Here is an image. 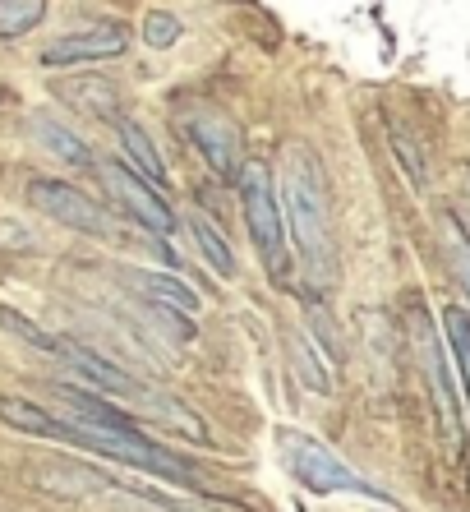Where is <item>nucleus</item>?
Instances as JSON below:
<instances>
[{
	"label": "nucleus",
	"instance_id": "4",
	"mask_svg": "<svg viewBox=\"0 0 470 512\" xmlns=\"http://www.w3.org/2000/svg\"><path fill=\"white\" fill-rule=\"evenodd\" d=\"M282 443H286L291 476L305 489H314V494H369V499H388L383 489L369 485L360 471H351L332 448H323V443L309 439V434H282Z\"/></svg>",
	"mask_w": 470,
	"mask_h": 512
},
{
	"label": "nucleus",
	"instance_id": "20",
	"mask_svg": "<svg viewBox=\"0 0 470 512\" xmlns=\"http://www.w3.org/2000/svg\"><path fill=\"white\" fill-rule=\"evenodd\" d=\"M180 33H185V24H180L176 14H166V10H153V14H143V42L153 51H166V47H176Z\"/></svg>",
	"mask_w": 470,
	"mask_h": 512
},
{
	"label": "nucleus",
	"instance_id": "14",
	"mask_svg": "<svg viewBox=\"0 0 470 512\" xmlns=\"http://www.w3.org/2000/svg\"><path fill=\"white\" fill-rule=\"evenodd\" d=\"M56 97L70 102V111H88V116H120V93L102 74H79V79H60Z\"/></svg>",
	"mask_w": 470,
	"mask_h": 512
},
{
	"label": "nucleus",
	"instance_id": "1",
	"mask_svg": "<svg viewBox=\"0 0 470 512\" xmlns=\"http://www.w3.org/2000/svg\"><path fill=\"white\" fill-rule=\"evenodd\" d=\"M0 420L10 429H19V434H33V439H56V443H70V448H83V453L116 457V462L139 466V471L162 476V480H171V485H199L194 466L180 462L171 448L153 443L143 429H88L65 416H51L42 406L24 402V397H0Z\"/></svg>",
	"mask_w": 470,
	"mask_h": 512
},
{
	"label": "nucleus",
	"instance_id": "25",
	"mask_svg": "<svg viewBox=\"0 0 470 512\" xmlns=\"http://www.w3.org/2000/svg\"><path fill=\"white\" fill-rule=\"evenodd\" d=\"M461 231H466V240H470V171H466V203H461V222H457Z\"/></svg>",
	"mask_w": 470,
	"mask_h": 512
},
{
	"label": "nucleus",
	"instance_id": "16",
	"mask_svg": "<svg viewBox=\"0 0 470 512\" xmlns=\"http://www.w3.org/2000/svg\"><path fill=\"white\" fill-rule=\"evenodd\" d=\"M116 134H120V148H125V157L134 162V171H139V176H148L153 185H162V180H166V162L157 157V148H153V139L143 134V125L116 116Z\"/></svg>",
	"mask_w": 470,
	"mask_h": 512
},
{
	"label": "nucleus",
	"instance_id": "9",
	"mask_svg": "<svg viewBox=\"0 0 470 512\" xmlns=\"http://www.w3.org/2000/svg\"><path fill=\"white\" fill-rule=\"evenodd\" d=\"M56 356H65L74 370L83 374V379L97 383V388H106L111 397H134V402H143V393H148L139 379H130V374L120 370L116 360L102 356V351H93V346L70 342V337H56Z\"/></svg>",
	"mask_w": 470,
	"mask_h": 512
},
{
	"label": "nucleus",
	"instance_id": "6",
	"mask_svg": "<svg viewBox=\"0 0 470 512\" xmlns=\"http://www.w3.org/2000/svg\"><path fill=\"white\" fill-rule=\"evenodd\" d=\"M28 203H33L42 217L60 222L70 231H83V236H111V213H106L97 199L79 190V185H65V180H33L28 185Z\"/></svg>",
	"mask_w": 470,
	"mask_h": 512
},
{
	"label": "nucleus",
	"instance_id": "15",
	"mask_svg": "<svg viewBox=\"0 0 470 512\" xmlns=\"http://www.w3.org/2000/svg\"><path fill=\"white\" fill-rule=\"evenodd\" d=\"M28 130H33V139L47 148L51 157H60V162H70V167H93V153H88V143L79 139V134L65 125V120L47 116V111H37L33 120H28Z\"/></svg>",
	"mask_w": 470,
	"mask_h": 512
},
{
	"label": "nucleus",
	"instance_id": "12",
	"mask_svg": "<svg viewBox=\"0 0 470 512\" xmlns=\"http://www.w3.org/2000/svg\"><path fill=\"white\" fill-rule=\"evenodd\" d=\"M120 282L130 286V291H139L143 300H153V305H171V310L180 314H194L199 310V291L189 282H180V277L171 273H148V268H120Z\"/></svg>",
	"mask_w": 470,
	"mask_h": 512
},
{
	"label": "nucleus",
	"instance_id": "3",
	"mask_svg": "<svg viewBox=\"0 0 470 512\" xmlns=\"http://www.w3.org/2000/svg\"><path fill=\"white\" fill-rule=\"evenodd\" d=\"M240 199H245V227H249L254 250H259L263 273H268L277 286H286L291 282V268H286L282 199H277V185H272L263 162H245V171H240Z\"/></svg>",
	"mask_w": 470,
	"mask_h": 512
},
{
	"label": "nucleus",
	"instance_id": "23",
	"mask_svg": "<svg viewBox=\"0 0 470 512\" xmlns=\"http://www.w3.org/2000/svg\"><path fill=\"white\" fill-rule=\"evenodd\" d=\"M447 240H452V254H457V277L470 296V240H466V231L457 227V217H452V227H447Z\"/></svg>",
	"mask_w": 470,
	"mask_h": 512
},
{
	"label": "nucleus",
	"instance_id": "21",
	"mask_svg": "<svg viewBox=\"0 0 470 512\" xmlns=\"http://www.w3.org/2000/svg\"><path fill=\"white\" fill-rule=\"evenodd\" d=\"M0 323H5V328H14V337H24V342H33L37 351H51V356H56V333H42V328H37V323H28L24 314L0 310Z\"/></svg>",
	"mask_w": 470,
	"mask_h": 512
},
{
	"label": "nucleus",
	"instance_id": "2",
	"mask_svg": "<svg viewBox=\"0 0 470 512\" xmlns=\"http://www.w3.org/2000/svg\"><path fill=\"white\" fill-rule=\"evenodd\" d=\"M282 222L291 231L295 250L309 268V282L323 286L332 277V231H328V185H323V167L305 143L286 148V171H282Z\"/></svg>",
	"mask_w": 470,
	"mask_h": 512
},
{
	"label": "nucleus",
	"instance_id": "24",
	"mask_svg": "<svg viewBox=\"0 0 470 512\" xmlns=\"http://www.w3.org/2000/svg\"><path fill=\"white\" fill-rule=\"evenodd\" d=\"M0 240H14V245H28V236L19 227H14V217H5V222H0Z\"/></svg>",
	"mask_w": 470,
	"mask_h": 512
},
{
	"label": "nucleus",
	"instance_id": "11",
	"mask_svg": "<svg viewBox=\"0 0 470 512\" xmlns=\"http://www.w3.org/2000/svg\"><path fill=\"white\" fill-rule=\"evenodd\" d=\"M33 480L47 489V494H65V499H83V494H106V489H116V480L106 476V471H93V466H83V462H65V457L37 462Z\"/></svg>",
	"mask_w": 470,
	"mask_h": 512
},
{
	"label": "nucleus",
	"instance_id": "5",
	"mask_svg": "<svg viewBox=\"0 0 470 512\" xmlns=\"http://www.w3.org/2000/svg\"><path fill=\"white\" fill-rule=\"evenodd\" d=\"M180 130L199 148L203 162L217 171V180H226V185L240 180V171H245V134H240V125H235L226 111H212V107L189 111V116L180 120Z\"/></svg>",
	"mask_w": 470,
	"mask_h": 512
},
{
	"label": "nucleus",
	"instance_id": "19",
	"mask_svg": "<svg viewBox=\"0 0 470 512\" xmlns=\"http://www.w3.org/2000/svg\"><path fill=\"white\" fill-rule=\"evenodd\" d=\"M443 328H447V351H452V360H457V374H461V383H466V393H470V314L457 310V305H447Z\"/></svg>",
	"mask_w": 470,
	"mask_h": 512
},
{
	"label": "nucleus",
	"instance_id": "8",
	"mask_svg": "<svg viewBox=\"0 0 470 512\" xmlns=\"http://www.w3.org/2000/svg\"><path fill=\"white\" fill-rule=\"evenodd\" d=\"M125 47H130V28L97 24V28H83V33L56 37V42L42 51V65L60 70V65H83V60H111V56H125Z\"/></svg>",
	"mask_w": 470,
	"mask_h": 512
},
{
	"label": "nucleus",
	"instance_id": "10",
	"mask_svg": "<svg viewBox=\"0 0 470 512\" xmlns=\"http://www.w3.org/2000/svg\"><path fill=\"white\" fill-rule=\"evenodd\" d=\"M415 342H420V356H424V370H429V383H434V402H438V420H443L447 439L457 443L461 439V406H457V388H452V370H447V356L443 346H438L434 328L424 323H415Z\"/></svg>",
	"mask_w": 470,
	"mask_h": 512
},
{
	"label": "nucleus",
	"instance_id": "13",
	"mask_svg": "<svg viewBox=\"0 0 470 512\" xmlns=\"http://www.w3.org/2000/svg\"><path fill=\"white\" fill-rule=\"evenodd\" d=\"M51 393L60 397V406H65V420H74V425H88V429H139V420H134V416H125L120 406L102 402V397L83 393V388L56 383Z\"/></svg>",
	"mask_w": 470,
	"mask_h": 512
},
{
	"label": "nucleus",
	"instance_id": "7",
	"mask_svg": "<svg viewBox=\"0 0 470 512\" xmlns=\"http://www.w3.org/2000/svg\"><path fill=\"white\" fill-rule=\"evenodd\" d=\"M106 185H111V194H116L153 236H171V231H176V213H171V203L153 190V180H143L139 171H125L120 162H106Z\"/></svg>",
	"mask_w": 470,
	"mask_h": 512
},
{
	"label": "nucleus",
	"instance_id": "22",
	"mask_svg": "<svg viewBox=\"0 0 470 512\" xmlns=\"http://www.w3.org/2000/svg\"><path fill=\"white\" fill-rule=\"evenodd\" d=\"M305 319H309V328H314V342H318V351H323V360H332L337 365V337H332V319H323V305H314L309 300L305 305Z\"/></svg>",
	"mask_w": 470,
	"mask_h": 512
},
{
	"label": "nucleus",
	"instance_id": "17",
	"mask_svg": "<svg viewBox=\"0 0 470 512\" xmlns=\"http://www.w3.org/2000/svg\"><path fill=\"white\" fill-rule=\"evenodd\" d=\"M189 236H194V245H199L203 263H208V268L222 277V282H226V277H235V254H231V245H226L222 231H212V222H208L203 213L189 217Z\"/></svg>",
	"mask_w": 470,
	"mask_h": 512
},
{
	"label": "nucleus",
	"instance_id": "18",
	"mask_svg": "<svg viewBox=\"0 0 470 512\" xmlns=\"http://www.w3.org/2000/svg\"><path fill=\"white\" fill-rule=\"evenodd\" d=\"M47 19V0H0V42H19Z\"/></svg>",
	"mask_w": 470,
	"mask_h": 512
}]
</instances>
